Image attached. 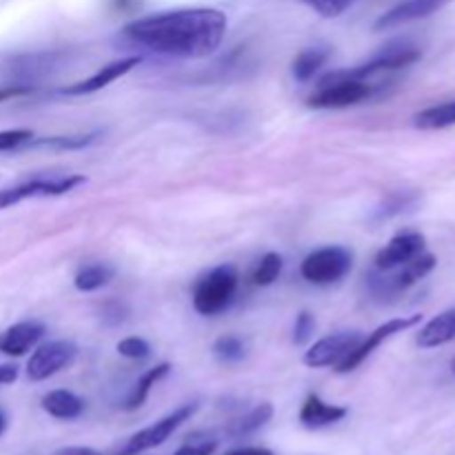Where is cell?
I'll return each mask as SVG.
<instances>
[{"instance_id":"6da1fadb","label":"cell","mask_w":455,"mask_h":455,"mask_svg":"<svg viewBox=\"0 0 455 455\" xmlns=\"http://www.w3.org/2000/svg\"><path fill=\"white\" fill-rule=\"evenodd\" d=\"M227 16L220 9L194 7L138 18L123 29L132 43L176 58H204L220 47Z\"/></svg>"},{"instance_id":"7a4b0ae2","label":"cell","mask_w":455,"mask_h":455,"mask_svg":"<svg viewBox=\"0 0 455 455\" xmlns=\"http://www.w3.org/2000/svg\"><path fill=\"white\" fill-rule=\"evenodd\" d=\"M238 291V271L231 265H220L196 283L194 307L203 315H218L229 309Z\"/></svg>"},{"instance_id":"3957f363","label":"cell","mask_w":455,"mask_h":455,"mask_svg":"<svg viewBox=\"0 0 455 455\" xmlns=\"http://www.w3.org/2000/svg\"><path fill=\"white\" fill-rule=\"evenodd\" d=\"M435 256L431 253H420L413 260L404 262V265L394 267V269L378 271V274L369 275V287L376 298H395L398 293L407 291L409 287L429 275L435 269Z\"/></svg>"},{"instance_id":"277c9868","label":"cell","mask_w":455,"mask_h":455,"mask_svg":"<svg viewBox=\"0 0 455 455\" xmlns=\"http://www.w3.org/2000/svg\"><path fill=\"white\" fill-rule=\"evenodd\" d=\"M378 92L376 84H369L364 80H349V78H336L324 80L320 83V89L314 96L307 98V105L311 109H345V107H354L358 102L367 100Z\"/></svg>"},{"instance_id":"5b68a950","label":"cell","mask_w":455,"mask_h":455,"mask_svg":"<svg viewBox=\"0 0 455 455\" xmlns=\"http://www.w3.org/2000/svg\"><path fill=\"white\" fill-rule=\"evenodd\" d=\"M354 267V256L345 247H323L302 260L300 274L311 284H333L345 278Z\"/></svg>"},{"instance_id":"8992f818","label":"cell","mask_w":455,"mask_h":455,"mask_svg":"<svg viewBox=\"0 0 455 455\" xmlns=\"http://www.w3.org/2000/svg\"><path fill=\"white\" fill-rule=\"evenodd\" d=\"M196 409H198V404H185V407L176 409V411H172L169 416L160 418L158 422H154V425L145 427V429H140L138 434H133L116 455H138L142 451H149V449L160 447V444L167 443V440L172 438L173 431L180 429V427L194 416Z\"/></svg>"},{"instance_id":"52a82bcc","label":"cell","mask_w":455,"mask_h":455,"mask_svg":"<svg viewBox=\"0 0 455 455\" xmlns=\"http://www.w3.org/2000/svg\"><path fill=\"white\" fill-rule=\"evenodd\" d=\"M420 58H422V52L418 47H413V44H394V47L378 53L373 60L364 62V65L355 67V69H345V71H336V74H329L324 76V80H336V78L364 80V78H371V76L376 74H382V71L407 69V67L416 65Z\"/></svg>"},{"instance_id":"ba28073f","label":"cell","mask_w":455,"mask_h":455,"mask_svg":"<svg viewBox=\"0 0 455 455\" xmlns=\"http://www.w3.org/2000/svg\"><path fill=\"white\" fill-rule=\"evenodd\" d=\"M84 182H87L84 176L52 178V180L49 178H36V180H27L22 185L0 189V209H7L12 204H18L29 198H49V196L69 194L76 187L84 185Z\"/></svg>"},{"instance_id":"9c48e42d","label":"cell","mask_w":455,"mask_h":455,"mask_svg":"<svg viewBox=\"0 0 455 455\" xmlns=\"http://www.w3.org/2000/svg\"><path fill=\"white\" fill-rule=\"evenodd\" d=\"M76 354H78V349L69 340H53L47 345H40L27 363V376L34 382L47 380V378L56 376L58 371L69 367L76 360Z\"/></svg>"},{"instance_id":"30bf717a","label":"cell","mask_w":455,"mask_h":455,"mask_svg":"<svg viewBox=\"0 0 455 455\" xmlns=\"http://www.w3.org/2000/svg\"><path fill=\"white\" fill-rule=\"evenodd\" d=\"M418 323H422V315L420 314L407 315V318H394V320H389V323L380 324V327H378L376 331L369 333V338L360 340V345L355 347V349L351 351V354L347 355V358L342 360L340 364H338L336 371L338 373L354 371V369H358L360 364H363L364 360H367L369 355H371L373 351L378 349V347H382V342H387V340H389V338L398 336V333L407 331V329L416 327Z\"/></svg>"},{"instance_id":"8fae6325","label":"cell","mask_w":455,"mask_h":455,"mask_svg":"<svg viewBox=\"0 0 455 455\" xmlns=\"http://www.w3.org/2000/svg\"><path fill=\"white\" fill-rule=\"evenodd\" d=\"M360 340H363V336L358 331H342L323 338L307 351L305 364L314 369L338 367L360 345Z\"/></svg>"},{"instance_id":"7c38bea8","label":"cell","mask_w":455,"mask_h":455,"mask_svg":"<svg viewBox=\"0 0 455 455\" xmlns=\"http://www.w3.org/2000/svg\"><path fill=\"white\" fill-rule=\"evenodd\" d=\"M425 235L418 234V231H403V234L394 235V238L378 251L376 269L387 271L413 260L416 256L425 253Z\"/></svg>"},{"instance_id":"4fadbf2b","label":"cell","mask_w":455,"mask_h":455,"mask_svg":"<svg viewBox=\"0 0 455 455\" xmlns=\"http://www.w3.org/2000/svg\"><path fill=\"white\" fill-rule=\"evenodd\" d=\"M449 3H451V0H403V3H398L395 7H391L389 12L382 13L373 27H376V31L394 29V27L407 25V22L431 16V13L447 7Z\"/></svg>"},{"instance_id":"5bb4252c","label":"cell","mask_w":455,"mask_h":455,"mask_svg":"<svg viewBox=\"0 0 455 455\" xmlns=\"http://www.w3.org/2000/svg\"><path fill=\"white\" fill-rule=\"evenodd\" d=\"M138 65H140V56H129V58H123V60L109 62V65L100 67L93 76H89L87 80H80V83H74L69 84V87H65L62 89V93H65V96H89V93H96L100 92V89H105L107 84L114 83V80L127 76L129 71Z\"/></svg>"},{"instance_id":"9a60e30c","label":"cell","mask_w":455,"mask_h":455,"mask_svg":"<svg viewBox=\"0 0 455 455\" xmlns=\"http://www.w3.org/2000/svg\"><path fill=\"white\" fill-rule=\"evenodd\" d=\"M44 336V327L36 320H25V323H16L13 327L4 329L0 333V354L12 355V358H20L27 351L34 349Z\"/></svg>"},{"instance_id":"2e32d148","label":"cell","mask_w":455,"mask_h":455,"mask_svg":"<svg viewBox=\"0 0 455 455\" xmlns=\"http://www.w3.org/2000/svg\"><path fill=\"white\" fill-rule=\"evenodd\" d=\"M345 416H347V407L329 404V403H324L320 395L309 394L307 395L305 403H302L300 425L305 427V429L318 431V429H324V427H329V425H336V422H340Z\"/></svg>"},{"instance_id":"e0dca14e","label":"cell","mask_w":455,"mask_h":455,"mask_svg":"<svg viewBox=\"0 0 455 455\" xmlns=\"http://www.w3.org/2000/svg\"><path fill=\"white\" fill-rule=\"evenodd\" d=\"M451 340H455V309L435 315L431 323L422 327V331L416 338L418 347H422V349H435V347H443Z\"/></svg>"},{"instance_id":"ac0fdd59","label":"cell","mask_w":455,"mask_h":455,"mask_svg":"<svg viewBox=\"0 0 455 455\" xmlns=\"http://www.w3.org/2000/svg\"><path fill=\"white\" fill-rule=\"evenodd\" d=\"M43 409L56 420H76V418L83 416L84 403L76 394L67 389H56L49 391L47 395H43Z\"/></svg>"},{"instance_id":"d6986e66","label":"cell","mask_w":455,"mask_h":455,"mask_svg":"<svg viewBox=\"0 0 455 455\" xmlns=\"http://www.w3.org/2000/svg\"><path fill=\"white\" fill-rule=\"evenodd\" d=\"M169 369L172 367H169L167 363H163V364H156V367L149 369L147 373H142L140 380H138L136 385H133V389L129 391L127 400H124V409H127V411H136V409H140L142 404H145V400L149 398L151 389H154L164 376H167Z\"/></svg>"},{"instance_id":"ffe728a7","label":"cell","mask_w":455,"mask_h":455,"mask_svg":"<svg viewBox=\"0 0 455 455\" xmlns=\"http://www.w3.org/2000/svg\"><path fill=\"white\" fill-rule=\"evenodd\" d=\"M416 129L422 132H435V129H447L455 124V100L440 102V105L429 107V109H422L420 114H416L413 118Z\"/></svg>"},{"instance_id":"44dd1931","label":"cell","mask_w":455,"mask_h":455,"mask_svg":"<svg viewBox=\"0 0 455 455\" xmlns=\"http://www.w3.org/2000/svg\"><path fill=\"white\" fill-rule=\"evenodd\" d=\"M271 418H274V407H271L269 403L258 404V407H253L251 411H247L244 416H240L238 420L231 422L229 435H234V438H243V435L256 434V431H260Z\"/></svg>"},{"instance_id":"7402d4cb","label":"cell","mask_w":455,"mask_h":455,"mask_svg":"<svg viewBox=\"0 0 455 455\" xmlns=\"http://www.w3.org/2000/svg\"><path fill=\"white\" fill-rule=\"evenodd\" d=\"M329 60V52L323 47H309L302 49L296 58H293L291 71L296 76V80L307 83V80L314 78L320 69L324 67V62Z\"/></svg>"},{"instance_id":"603a6c76","label":"cell","mask_w":455,"mask_h":455,"mask_svg":"<svg viewBox=\"0 0 455 455\" xmlns=\"http://www.w3.org/2000/svg\"><path fill=\"white\" fill-rule=\"evenodd\" d=\"M114 278V269H111L109 265H105V262H93V265H87L83 267V269L76 274L74 278V284L78 291H98V289H102L105 284H109V280Z\"/></svg>"},{"instance_id":"cb8c5ba5","label":"cell","mask_w":455,"mask_h":455,"mask_svg":"<svg viewBox=\"0 0 455 455\" xmlns=\"http://www.w3.org/2000/svg\"><path fill=\"white\" fill-rule=\"evenodd\" d=\"M280 271H283V258L274 251L267 253V256H262V260L258 262L256 269H253V284H258V287H269V284H274L275 280H278Z\"/></svg>"},{"instance_id":"d4e9b609","label":"cell","mask_w":455,"mask_h":455,"mask_svg":"<svg viewBox=\"0 0 455 455\" xmlns=\"http://www.w3.org/2000/svg\"><path fill=\"white\" fill-rule=\"evenodd\" d=\"M213 354L222 363H238L244 358V342L238 336H220L213 342Z\"/></svg>"},{"instance_id":"484cf974","label":"cell","mask_w":455,"mask_h":455,"mask_svg":"<svg viewBox=\"0 0 455 455\" xmlns=\"http://www.w3.org/2000/svg\"><path fill=\"white\" fill-rule=\"evenodd\" d=\"M416 194H394L385 200L380 209H378V216L380 218H391V216H398V213L407 212L416 204Z\"/></svg>"},{"instance_id":"4316f807","label":"cell","mask_w":455,"mask_h":455,"mask_svg":"<svg viewBox=\"0 0 455 455\" xmlns=\"http://www.w3.org/2000/svg\"><path fill=\"white\" fill-rule=\"evenodd\" d=\"M34 140V132L29 129H4L0 132V151H13L29 145Z\"/></svg>"},{"instance_id":"83f0119b","label":"cell","mask_w":455,"mask_h":455,"mask_svg":"<svg viewBox=\"0 0 455 455\" xmlns=\"http://www.w3.org/2000/svg\"><path fill=\"white\" fill-rule=\"evenodd\" d=\"M96 133H89V136H58V138H44V140H31L29 145H44V147H58V149H80V147L92 145Z\"/></svg>"},{"instance_id":"f1b7e54d","label":"cell","mask_w":455,"mask_h":455,"mask_svg":"<svg viewBox=\"0 0 455 455\" xmlns=\"http://www.w3.org/2000/svg\"><path fill=\"white\" fill-rule=\"evenodd\" d=\"M216 447L218 443L209 438V435H194V438H189V443L182 444L173 455H212L216 451Z\"/></svg>"},{"instance_id":"f546056e","label":"cell","mask_w":455,"mask_h":455,"mask_svg":"<svg viewBox=\"0 0 455 455\" xmlns=\"http://www.w3.org/2000/svg\"><path fill=\"white\" fill-rule=\"evenodd\" d=\"M149 345H147V340H142V338L132 336L118 342V354L129 360H145L147 355H149Z\"/></svg>"},{"instance_id":"4dcf8cb0","label":"cell","mask_w":455,"mask_h":455,"mask_svg":"<svg viewBox=\"0 0 455 455\" xmlns=\"http://www.w3.org/2000/svg\"><path fill=\"white\" fill-rule=\"evenodd\" d=\"M302 3L309 4L311 9H315L320 16L336 18V16H340V13L345 12V9L349 7L354 0H302Z\"/></svg>"},{"instance_id":"1f68e13d","label":"cell","mask_w":455,"mask_h":455,"mask_svg":"<svg viewBox=\"0 0 455 455\" xmlns=\"http://www.w3.org/2000/svg\"><path fill=\"white\" fill-rule=\"evenodd\" d=\"M315 331V320L309 311H302L296 318V324H293V342L296 345H305L311 338V333Z\"/></svg>"},{"instance_id":"d6a6232c","label":"cell","mask_w":455,"mask_h":455,"mask_svg":"<svg viewBox=\"0 0 455 455\" xmlns=\"http://www.w3.org/2000/svg\"><path fill=\"white\" fill-rule=\"evenodd\" d=\"M31 93H36V87H31V84H4V87H0V102L31 96Z\"/></svg>"},{"instance_id":"836d02e7","label":"cell","mask_w":455,"mask_h":455,"mask_svg":"<svg viewBox=\"0 0 455 455\" xmlns=\"http://www.w3.org/2000/svg\"><path fill=\"white\" fill-rule=\"evenodd\" d=\"M102 314H105L107 323L118 324V323H123L124 314H127V311H124V307L120 305V302H107L105 309H102Z\"/></svg>"},{"instance_id":"e575fe53","label":"cell","mask_w":455,"mask_h":455,"mask_svg":"<svg viewBox=\"0 0 455 455\" xmlns=\"http://www.w3.org/2000/svg\"><path fill=\"white\" fill-rule=\"evenodd\" d=\"M18 378V369L13 364H0V385H12Z\"/></svg>"},{"instance_id":"d590c367","label":"cell","mask_w":455,"mask_h":455,"mask_svg":"<svg viewBox=\"0 0 455 455\" xmlns=\"http://www.w3.org/2000/svg\"><path fill=\"white\" fill-rule=\"evenodd\" d=\"M56 455H100L98 451L89 447H65L60 451H56Z\"/></svg>"},{"instance_id":"8d00e7d4","label":"cell","mask_w":455,"mask_h":455,"mask_svg":"<svg viewBox=\"0 0 455 455\" xmlns=\"http://www.w3.org/2000/svg\"><path fill=\"white\" fill-rule=\"evenodd\" d=\"M227 455H274L269 449H238V451H231Z\"/></svg>"},{"instance_id":"74e56055","label":"cell","mask_w":455,"mask_h":455,"mask_svg":"<svg viewBox=\"0 0 455 455\" xmlns=\"http://www.w3.org/2000/svg\"><path fill=\"white\" fill-rule=\"evenodd\" d=\"M4 429H7V416H4V411L0 409V435L4 434Z\"/></svg>"},{"instance_id":"f35d334b","label":"cell","mask_w":455,"mask_h":455,"mask_svg":"<svg viewBox=\"0 0 455 455\" xmlns=\"http://www.w3.org/2000/svg\"><path fill=\"white\" fill-rule=\"evenodd\" d=\"M451 371H453V373H455V358H453V360H451Z\"/></svg>"}]
</instances>
